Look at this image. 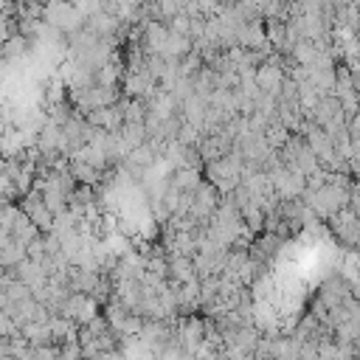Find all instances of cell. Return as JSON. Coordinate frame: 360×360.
<instances>
[{"instance_id":"6da1fadb","label":"cell","mask_w":360,"mask_h":360,"mask_svg":"<svg viewBox=\"0 0 360 360\" xmlns=\"http://www.w3.org/2000/svg\"><path fill=\"white\" fill-rule=\"evenodd\" d=\"M43 20L54 28H76V23L82 20L76 6H71V0H48L43 6Z\"/></svg>"}]
</instances>
